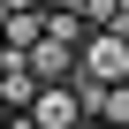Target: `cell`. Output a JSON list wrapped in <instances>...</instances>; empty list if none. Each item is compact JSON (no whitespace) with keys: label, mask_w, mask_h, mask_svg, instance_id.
Instances as JSON below:
<instances>
[{"label":"cell","mask_w":129,"mask_h":129,"mask_svg":"<svg viewBox=\"0 0 129 129\" xmlns=\"http://www.w3.org/2000/svg\"><path fill=\"white\" fill-rule=\"evenodd\" d=\"M46 38V8H8L0 15V53H30Z\"/></svg>","instance_id":"cell-6"},{"label":"cell","mask_w":129,"mask_h":129,"mask_svg":"<svg viewBox=\"0 0 129 129\" xmlns=\"http://www.w3.org/2000/svg\"><path fill=\"white\" fill-rule=\"evenodd\" d=\"M76 53H84L76 30H53V23H46V38H38L23 61H30V76H38V84H76Z\"/></svg>","instance_id":"cell-2"},{"label":"cell","mask_w":129,"mask_h":129,"mask_svg":"<svg viewBox=\"0 0 129 129\" xmlns=\"http://www.w3.org/2000/svg\"><path fill=\"white\" fill-rule=\"evenodd\" d=\"M30 99H38L30 61H23V53H0V114H30Z\"/></svg>","instance_id":"cell-5"},{"label":"cell","mask_w":129,"mask_h":129,"mask_svg":"<svg viewBox=\"0 0 129 129\" xmlns=\"http://www.w3.org/2000/svg\"><path fill=\"white\" fill-rule=\"evenodd\" d=\"M30 121H38V129H84V91H76V84H38Z\"/></svg>","instance_id":"cell-3"},{"label":"cell","mask_w":129,"mask_h":129,"mask_svg":"<svg viewBox=\"0 0 129 129\" xmlns=\"http://www.w3.org/2000/svg\"><path fill=\"white\" fill-rule=\"evenodd\" d=\"M76 91H84V121L129 129V84H76Z\"/></svg>","instance_id":"cell-4"},{"label":"cell","mask_w":129,"mask_h":129,"mask_svg":"<svg viewBox=\"0 0 129 129\" xmlns=\"http://www.w3.org/2000/svg\"><path fill=\"white\" fill-rule=\"evenodd\" d=\"M76 84H129V30H84Z\"/></svg>","instance_id":"cell-1"}]
</instances>
